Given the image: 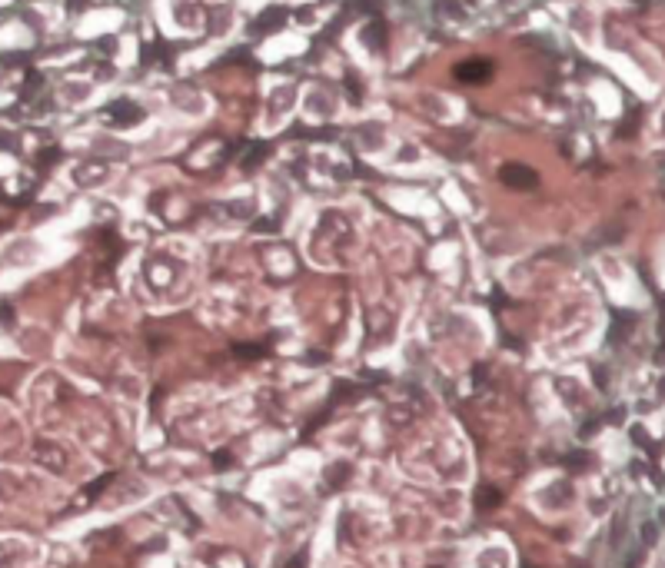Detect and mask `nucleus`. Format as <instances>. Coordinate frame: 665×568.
<instances>
[{
  "mask_svg": "<svg viewBox=\"0 0 665 568\" xmlns=\"http://www.w3.org/2000/svg\"><path fill=\"white\" fill-rule=\"evenodd\" d=\"M366 40L373 43V50H379V47H383V27H379V24H373V27H369V30H366Z\"/></svg>",
  "mask_w": 665,
  "mask_h": 568,
  "instance_id": "12",
  "label": "nucleus"
},
{
  "mask_svg": "<svg viewBox=\"0 0 665 568\" xmlns=\"http://www.w3.org/2000/svg\"><path fill=\"white\" fill-rule=\"evenodd\" d=\"M473 502H476L479 512H492V508H499L502 505V492L496 489V485H489V482H482L476 489V495H473Z\"/></svg>",
  "mask_w": 665,
  "mask_h": 568,
  "instance_id": "4",
  "label": "nucleus"
},
{
  "mask_svg": "<svg viewBox=\"0 0 665 568\" xmlns=\"http://www.w3.org/2000/svg\"><path fill=\"white\" fill-rule=\"evenodd\" d=\"M113 479H117V475H113V472H107V475H100L97 482H90V485H84V495H80V502H77V508H80V505H87V502H93V499H97V495H100Z\"/></svg>",
  "mask_w": 665,
  "mask_h": 568,
  "instance_id": "8",
  "label": "nucleus"
},
{
  "mask_svg": "<svg viewBox=\"0 0 665 568\" xmlns=\"http://www.w3.org/2000/svg\"><path fill=\"white\" fill-rule=\"evenodd\" d=\"M356 395H360V389H356L353 382H346V379L336 382V389H333V399H343V403H350V399H356Z\"/></svg>",
  "mask_w": 665,
  "mask_h": 568,
  "instance_id": "9",
  "label": "nucleus"
},
{
  "mask_svg": "<svg viewBox=\"0 0 665 568\" xmlns=\"http://www.w3.org/2000/svg\"><path fill=\"white\" fill-rule=\"evenodd\" d=\"M642 542L655 545V525H652V522H645V525H642Z\"/></svg>",
  "mask_w": 665,
  "mask_h": 568,
  "instance_id": "16",
  "label": "nucleus"
},
{
  "mask_svg": "<svg viewBox=\"0 0 665 568\" xmlns=\"http://www.w3.org/2000/svg\"><path fill=\"white\" fill-rule=\"evenodd\" d=\"M632 442L642 445V449H649V432L642 429V426H632Z\"/></svg>",
  "mask_w": 665,
  "mask_h": 568,
  "instance_id": "15",
  "label": "nucleus"
},
{
  "mask_svg": "<svg viewBox=\"0 0 665 568\" xmlns=\"http://www.w3.org/2000/svg\"><path fill=\"white\" fill-rule=\"evenodd\" d=\"M34 459H37L40 466H47L53 472V475H63V466H67V455H63L60 445H53V442L40 439L37 445H34Z\"/></svg>",
  "mask_w": 665,
  "mask_h": 568,
  "instance_id": "2",
  "label": "nucleus"
},
{
  "mask_svg": "<svg viewBox=\"0 0 665 568\" xmlns=\"http://www.w3.org/2000/svg\"><path fill=\"white\" fill-rule=\"evenodd\" d=\"M283 568H306V552H300V555H293Z\"/></svg>",
  "mask_w": 665,
  "mask_h": 568,
  "instance_id": "17",
  "label": "nucleus"
},
{
  "mask_svg": "<svg viewBox=\"0 0 665 568\" xmlns=\"http://www.w3.org/2000/svg\"><path fill=\"white\" fill-rule=\"evenodd\" d=\"M589 462H592L589 452H572V455H565V466L572 468V472H582V468H589Z\"/></svg>",
  "mask_w": 665,
  "mask_h": 568,
  "instance_id": "10",
  "label": "nucleus"
},
{
  "mask_svg": "<svg viewBox=\"0 0 665 568\" xmlns=\"http://www.w3.org/2000/svg\"><path fill=\"white\" fill-rule=\"evenodd\" d=\"M350 475H353V466H350V462H343V459L327 466V485H329V489H343V485L350 482Z\"/></svg>",
  "mask_w": 665,
  "mask_h": 568,
  "instance_id": "5",
  "label": "nucleus"
},
{
  "mask_svg": "<svg viewBox=\"0 0 665 568\" xmlns=\"http://www.w3.org/2000/svg\"><path fill=\"white\" fill-rule=\"evenodd\" d=\"M107 116H110L113 123H137L143 114H140L133 103H124V100H120V103H113L110 110H107Z\"/></svg>",
  "mask_w": 665,
  "mask_h": 568,
  "instance_id": "6",
  "label": "nucleus"
},
{
  "mask_svg": "<svg viewBox=\"0 0 665 568\" xmlns=\"http://www.w3.org/2000/svg\"><path fill=\"white\" fill-rule=\"evenodd\" d=\"M526 568H536V565H526Z\"/></svg>",
  "mask_w": 665,
  "mask_h": 568,
  "instance_id": "19",
  "label": "nucleus"
},
{
  "mask_svg": "<svg viewBox=\"0 0 665 568\" xmlns=\"http://www.w3.org/2000/svg\"><path fill=\"white\" fill-rule=\"evenodd\" d=\"M626 329H632V316L628 313H619L615 316V329H612V339L619 342L622 336H626Z\"/></svg>",
  "mask_w": 665,
  "mask_h": 568,
  "instance_id": "11",
  "label": "nucleus"
},
{
  "mask_svg": "<svg viewBox=\"0 0 665 568\" xmlns=\"http://www.w3.org/2000/svg\"><path fill=\"white\" fill-rule=\"evenodd\" d=\"M595 429H599V422H586V426H582V439H586V435H592Z\"/></svg>",
  "mask_w": 665,
  "mask_h": 568,
  "instance_id": "18",
  "label": "nucleus"
},
{
  "mask_svg": "<svg viewBox=\"0 0 665 568\" xmlns=\"http://www.w3.org/2000/svg\"><path fill=\"white\" fill-rule=\"evenodd\" d=\"M499 180L506 183V187H513V189H536V183H539V177H536L529 166H522V163H506L499 170Z\"/></svg>",
  "mask_w": 665,
  "mask_h": 568,
  "instance_id": "1",
  "label": "nucleus"
},
{
  "mask_svg": "<svg viewBox=\"0 0 665 568\" xmlns=\"http://www.w3.org/2000/svg\"><path fill=\"white\" fill-rule=\"evenodd\" d=\"M213 466L220 468V472H223V468H230V466H233V455L226 452V449H220V452H213Z\"/></svg>",
  "mask_w": 665,
  "mask_h": 568,
  "instance_id": "14",
  "label": "nucleus"
},
{
  "mask_svg": "<svg viewBox=\"0 0 665 568\" xmlns=\"http://www.w3.org/2000/svg\"><path fill=\"white\" fill-rule=\"evenodd\" d=\"M233 353H237L239 359H256V356H263V346H237Z\"/></svg>",
  "mask_w": 665,
  "mask_h": 568,
  "instance_id": "13",
  "label": "nucleus"
},
{
  "mask_svg": "<svg viewBox=\"0 0 665 568\" xmlns=\"http://www.w3.org/2000/svg\"><path fill=\"white\" fill-rule=\"evenodd\" d=\"M492 74V67L486 60H466L456 67V80H463V83H486Z\"/></svg>",
  "mask_w": 665,
  "mask_h": 568,
  "instance_id": "3",
  "label": "nucleus"
},
{
  "mask_svg": "<svg viewBox=\"0 0 665 568\" xmlns=\"http://www.w3.org/2000/svg\"><path fill=\"white\" fill-rule=\"evenodd\" d=\"M206 562L216 568H246V562H243V555L239 552H226V548H220V552H210L206 555Z\"/></svg>",
  "mask_w": 665,
  "mask_h": 568,
  "instance_id": "7",
  "label": "nucleus"
}]
</instances>
